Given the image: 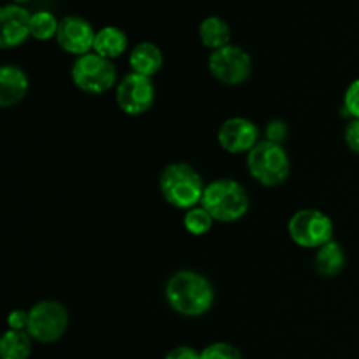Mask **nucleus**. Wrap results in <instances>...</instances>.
<instances>
[{"instance_id":"1","label":"nucleus","mask_w":359,"mask_h":359,"mask_svg":"<svg viewBox=\"0 0 359 359\" xmlns=\"http://www.w3.org/2000/svg\"><path fill=\"white\" fill-rule=\"evenodd\" d=\"M165 297L177 314L198 318L207 314L212 307L214 287L202 273L181 270L168 279Z\"/></svg>"},{"instance_id":"2","label":"nucleus","mask_w":359,"mask_h":359,"mask_svg":"<svg viewBox=\"0 0 359 359\" xmlns=\"http://www.w3.org/2000/svg\"><path fill=\"white\" fill-rule=\"evenodd\" d=\"M200 205L219 223H233L248 214L251 200L242 184L233 179H216L205 186Z\"/></svg>"},{"instance_id":"3","label":"nucleus","mask_w":359,"mask_h":359,"mask_svg":"<svg viewBox=\"0 0 359 359\" xmlns=\"http://www.w3.org/2000/svg\"><path fill=\"white\" fill-rule=\"evenodd\" d=\"M160 189L163 198L175 209H193L202 202L205 184L191 165L172 163L160 175Z\"/></svg>"},{"instance_id":"4","label":"nucleus","mask_w":359,"mask_h":359,"mask_svg":"<svg viewBox=\"0 0 359 359\" xmlns=\"http://www.w3.org/2000/svg\"><path fill=\"white\" fill-rule=\"evenodd\" d=\"M248 170L263 186H280L291 172V161L280 144L262 140L248 153Z\"/></svg>"},{"instance_id":"5","label":"nucleus","mask_w":359,"mask_h":359,"mask_svg":"<svg viewBox=\"0 0 359 359\" xmlns=\"http://www.w3.org/2000/svg\"><path fill=\"white\" fill-rule=\"evenodd\" d=\"M74 84L81 91L90 95H100L111 90L116 84L118 74L112 60L104 58L97 53H88V55L79 56L72 63L70 69Z\"/></svg>"},{"instance_id":"6","label":"nucleus","mask_w":359,"mask_h":359,"mask_svg":"<svg viewBox=\"0 0 359 359\" xmlns=\"http://www.w3.org/2000/svg\"><path fill=\"white\" fill-rule=\"evenodd\" d=\"M291 241L300 248L319 249L333 241V221L316 209H302L287 223Z\"/></svg>"},{"instance_id":"7","label":"nucleus","mask_w":359,"mask_h":359,"mask_svg":"<svg viewBox=\"0 0 359 359\" xmlns=\"http://www.w3.org/2000/svg\"><path fill=\"white\" fill-rule=\"evenodd\" d=\"M69 326V312L60 302L42 300L28 311V335L41 344L62 339Z\"/></svg>"},{"instance_id":"8","label":"nucleus","mask_w":359,"mask_h":359,"mask_svg":"<svg viewBox=\"0 0 359 359\" xmlns=\"http://www.w3.org/2000/svg\"><path fill=\"white\" fill-rule=\"evenodd\" d=\"M209 70L219 83L238 86L251 76L252 58L241 46L228 44L212 51L209 58Z\"/></svg>"},{"instance_id":"9","label":"nucleus","mask_w":359,"mask_h":359,"mask_svg":"<svg viewBox=\"0 0 359 359\" xmlns=\"http://www.w3.org/2000/svg\"><path fill=\"white\" fill-rule=\"evenodd\" d=\"M154 84L151 77L130 72L116 88V100L119 109L128 116H140L154 104Z\"/></svg>"},{"instance_id":"10","label":"nucleus","mask_w":359,"mask_h":359,"mask_svg":"<svg viewBox=\"0 0 359 359\" xmlns=\"http://www.w3.org/2000/svg\"><path fill=\"white\" fill-rule=\"evenodd\" d=\"M95 35L91 23L81 16H67L60 21L56 42L60 48L69 55H76L77 58L93 49Z\"/></svg>"},{"instance_id":"11","label":"nucleus","mask_w":359,"mask_h":359,"mask_svg":"<svg viewBox=\"0 0 359 359\" xmlns=\"http://www.w3.org/2000/svg\"><path fill=\"white\" fill-rule=\"evenodd\" d=\"M258 126L248 118H230L221 125L217 132V142L226 153L241 154L255 149L259 142Z\"/></svg>"},{"instance_id":"12","label":"nucleus","mask_w":359,"mask_h":359,"mask_svg":"<svg viewBox=\"0 0 359 359\" xmlns=\"http://www.w3.org/2000/svg\"><path fill=\"white\" fill-rule=\"evenodd\" d=\"M32 14L20 4H7L0 9V46L16 48L21 46L30 35Z\"/></svg>"},{"instance_id":"13","label":"nucleus","mask_w":359,"mask_h":359,"mask_svg":"<svg viewBox=\"0 0 359 359\" xmlns=\"http://www.w3.org/2000/svg\"><path fill=\"white\" fill-rule=\"evenodd\" d=\"M28 76L16 65H4L0 69V105L11 107L18 104L27 95Z\"/></svg>"},{"instance_id":"14","label":"nucleus","mask_w":359,"mask_h":359,"mask_svg":"<svg viewBox=\"0 0 359 359\" xmlns=\"http://www.w3.org/2000/svg\"><path fill=\"white\" fill-rule=\"evenodd\" d=\"M128 63L132 72L153 77L154 74L160 72L161 65H163V53L153 42H140L130 53Z\"/></svg>"},{"instance_id":"15","label":"nucleus","mask_w":359,"mask_h":359,"mask_svg":"<svg viewBox=\"0 0 359 359\" xmlns=\"http://www.w3.org/2000/svg\"><path fill=\"white\" fill-rule=\"evenodd\" d=\"M128 48V37L125 32L118 27H104L95 35L93 53L104 56L107 60L119 58Z\"/></svg>"},{"instance_id":"16","label":"nucleus","mask_w":359,"mask_h":359,"mask_svg":"<svg viewBox=\"0 0 359 359\" xmlns=\"http://www.w3.org/2000/svg\"><path fill=\"white\" fill-rule=\"evenodd\" d=\"M198 35H200V41L205 48L216 49L224 48V46L230 44V39H231V30H230V25L219 16H209L200 23L198 28Z\"/></svg>"},{"instance_id":"17","label":"nucleus","mask_w":359,"mask_h":359,"mask_svg":"<svg viewBox=\"0 0 359 359\" xmlns=\"http://www.w3.org/2000/svg\"><path fill=\"white\" fill-rule=\"evenodd\" d=\"M316 270L323 277H335L337 273L342 272L346 265V252L339 242L332 241L326 245L318 249L316 252Z\"/></svg>"},{"instance_id":"18","label":"nucleus","mask_w":359,"mask_h":359,"mask_svg":"<svg viewBox=\"0 0 359 359\" xmlns=\"http://www.w3.org/2000/svg\"><path fill=\"white\" fill-rule=\"evenodd\" d=\"M32 354V337L28 332L9 330L4 333L0 342V358L2 359H28Z\"/></svg>"},{"instance_id":"19","label":"nucleus","mask_w":359,"mask_h":359,"mask_svg":"<svg viewBox=\"0 0 359 359\" xmlns=\"http://www.w3.org/2000/svg\"><path fill=\"white\" fill-rule=\"evenodd\" d=\"M60 21L49 11H39L32 14L30 20V35L37 41H49L58 34Z\"/></svg>"},{"instance_id":"20","label":"nucleus","mask_w":359,"mask_h":359,"mask_svg":"<svg viewBox=\"0 0 359 359\" xmlns=\"http://www.w3.org/2000/svg\"><path fill=\"white\" fill-rule=\"evenodd\" d=\"M212 223L214 217L202 205L193 207V209L186 210L184 214V228L191 235H196V237L205 235L212 228Z\"/></svg>"},{"instance_id":"21","label":"nucleus","mask_w":359,"mask_h":359,"mask_svg":"<svg viewBox=\"0 0 359 359\" xmlns=\"http://www.w3.org/2000/svg\"><path fill=\"white\" fill-rule=\"evenodd\" d=\"M200 359H242L241 351L226 342H216L207 346L200 353Z\"/></svg>"},{"instance_id":"22","label":"nucleus","mask_w":359,"mask_h":359,"mask_svg":"<svg viewBox=\"0 0 359 359\" xmlns=\"http://www.w3.org/2000/svg\"><path fill=\"white\" fill-rule=\"evenodd\" d=\"M347 116L359 119V79H354L353 83L347 86L346 95H344V107Z\"/></svg>"},{"instance_id":"23","label":"nucleus","mask_w":359,"mask_h":359,"mask_svg":"<svg viewBox=\"0 0 359 359\" xmlns=\"http://www.w3.org/2000/svg\"><path fill=\"white\" fill-rule=\"evenodd\" d=\"M265 135H266V140H269V142L280 144L284 139H286L287 126L284 125L283 121H279V119H273V121H270L269 125H266Z\"/></svg>"},{"instance_id":"24","label":"nucleus","mask_w":359,"mask_h":359,"mask_svg":"<svg viewBox=\"0 0 359 359\" xmlns=\"http://www.w3.org/2000/svg\"><path fill=\"white\" fill-rule=\"evenodd\" d=\"M344 139H346L347 147H349L353 153L359 154V119H353V121L346 126Z\"/></svg>"},{"instance_id":"25","label":"nucleus","mask_w":359,"mask_h":359,"mask_svg":"<svg viewBox=\"0 0 359 359\" xmlns=\"http://www.w3.org/2000/svg\"><path fill=\"white\" fill-rule=\"evenodd\" d=\"M7 325H9V330H20V332H27L28 312L13 311L9 314V318H7Z\"/></svg>"},{"instance_id":"26","label":"nucleus","mask_w":359,"mask_h":359,"mask_svg":"<svg viewBox=\"0 0 359 359\" xmlns=\"http://www.w3.org/2000/svg\"><path fill=\"white\" fill-rule=\"evenodd\" d=\"M165 359H200V353H196L193 347L188 346H179L174 347L172 351H168V354Z\"/></svg>"},{"instance_id":"27","label":"nucleus","mask_w":359,"mask_h":359,"mask_svg":"<svg viewBox=\"0 0 359 359\" xmlns=\"http://www.w3.org/2000/svg\"><path fill=\"white\" fill-rule=\"evenodd\" d=\"M30 2V0H13V4H27Z\"/></svg>"}]
</instances>
